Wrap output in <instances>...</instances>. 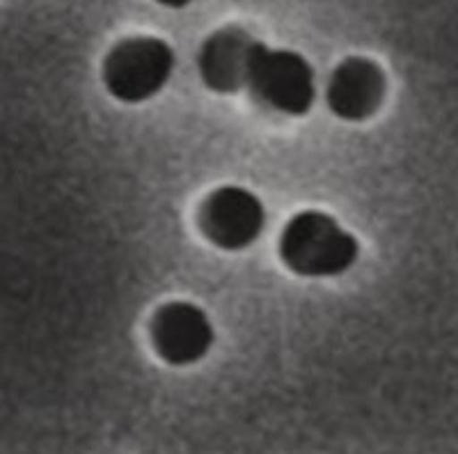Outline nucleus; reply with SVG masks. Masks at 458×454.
<instances>
[{"label":"nucleus","mask_w":458,"mask_h":454,"mask_svg":"<svg viewBox=\"0 0 458 454\" xmlns=\"http://www.w3.org/2000/svg\"><path fill=\"white\" fill-rule=\"evenodd\" d=\"M268 210L264 200L248 186L223 184L204 195L198 210V227L218 251H248L264 235Z\"/></svg>","instance_id":"20e7f679"},{"label":"nucleus","mask_w":458,"mask_h":454,"mask_svg":"<svg viewBox=\"0 0 458 454\" xmlns=\"http://www.w3.org/2000/svg\"><path fill=\"white\" fill-rule=\"evenodd\" d=\"M177 69V53L157 35H131L110 47L101 63V83L114 101L147 104L167 88Z\"/></svg>","instance_id":"7ed1b4c3"},{"label":"nucleus","mask_w":458,"mask_h":454,"mask_svg":"<svg viewBox=\"0 0 458 454\" xmlns=\"http://www.w3.org/2000/svg\"><path fill=\"white\" fill-rule=\"evenodd\" d=\"M255 37L239 26H223L204 39L198 48L199 81L216 94H236L245 90L248 58Z\"/></svg>","instance_id":"0eeeda50"},{"label":"nucleus","mask_w":458,"mask_h":454,"mask_svg":"<svg viewBox=\"0 0 458 454\" xmlns=\"http://www.w3.org/2000/svg\"><path fill=\"white\" fill-rule=\"evenodd\" d=\"M154 354L170 367L198 365L216 345V326L202 305L186 298L161 303L149 319Z\"/></svg>","instance_id":"39448f33"},{"label":"nucleus","mask_w":458,"mask_h":454,"mask_svg":"<svg viewBox=\"0 0 458 454\" xmlns=\"http://www.w3.org/2000/svg\"><path fill=\"white\" fill-rule=\"evenodd\" d=\"M360 253L358 236L323 210L296 211L277 239V257L286 271L308 280L349 273L360 261Z\"/></svg>","instance_id":"f257e3e1"},{"label":"nucleus","mask_w":458,"mask_h":454,"mask_svg":"<svg viewBox=\"0 0 458 454\" xmlns=\"http://www.w3.org/2000/svg\"><path fill=\"white\" fill-rule=\"evenodd\" d=\"M387 73L367 56H349L330 73L323 99L337 120L360 124L367 122L386 104Z\"/></svg>","instance_id":"423d86ee"},{"label":"nucleus","mask_w":458,"mask_h":454,"mask_svg":"<svg viewBox=\"0 0 458 454\" xmlns=\"http://www.w3.org/2000/svg\"><path fill=\"white\" fill-rule=\"evenodd\" d=\"M245 90L264 108L286 117H305L318 99L317 72L302 53L255 39L248 58Z\"/></svg>","instance_id":"f03ea898"},{"label":"nucleus","mask_w":458,"mask_h":454,"mask_svg":"<svg viewBox=\"0 0 458 454\" xmlns=\"http://www.w3.org/2000/svg\"><path fill=\"white\" fill-rule=\"evenodd\" d=\"M154 3H158L161 7H167V10H183V7H188L195 0H154Z\"/></svg>","instance_id":"6e6552de"}]
</instances>
